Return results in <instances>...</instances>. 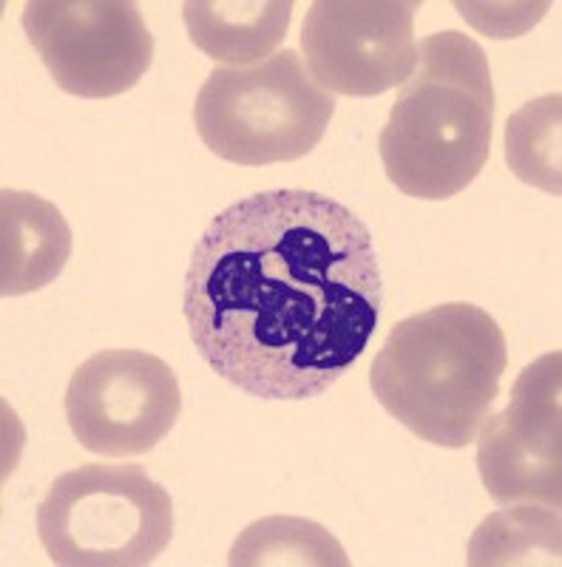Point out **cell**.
<instances>
[{"instance_id":"cell-9","label":"cell","mask_w":562,"mask_h":567,"mask_svg":"<svg viewBox=\"0 0 562 567\" xmlns=\"http://www.w3.org/2000/svg\"><path fill=\"white\" fill-rule=\"evenodd\" d=\"M418 0H316L302 27L307 71L344 97H378L403 85L418 63Z\"/></svg>"},{"instance_id":"cell-12","label":"cell","mask_w":562,"mask_h":567,"mask_svg":"<svg viewBox=\"0 0 562 567\" xmlns=\"http://www.w3.org/2000/svg\"><path fill=\"white\" fill-rule=\"evenodd\" d=\"M231 567H347V550L324 525L302 516H265L233 542Z\"/></svg>"},{"instance_id":"cell-14","label":"cell","mask_w":562,"mask_h":567,"mask_svg":"<svg viewBox=\"0 0 562 567\" xmlns=\"http://www.w3.org/2000/svg\"><path fill=\"white\" fill-rule=\"evenodd\" d=\"M529 550L560 565V511L518 505L489 516L469 545V565H518Z\"/></svg>"},{"instance_id":"cell-4","label":"cell","mask_w":562,"mask_h":567,"mask_svg":"<svg viewBox=\"0 0 562 567\" xmlns=\"http://www.w3.org/2000/svg\"><path fill=\"white\" fill-rule=\"evenodd\" d=\"M336 114L330 91L313 80L298 52L285 49L247 69H214L202 83L194 125L219 159L262 168L310 154Z\"/></svg>"},{"instance_id":"cell-11","label":"cell","mask_w":562,"mask_h":567,"mask_svg":"<svg viewBox=\"0 0 562 567\" xmlns=\"http://www.w3.org/2000/svg\"><path fill=\"white\" fill-rule=\"evenodd\" d=\"M290 0H187L182 3L191 43L231 69H247L270 58L287 38Z\"/></svg>"},{"instance_id":"cell-3","label":"cell","mask_w":562,"mask_h":567,"mask_svg":"<svg viewBox=\"0 0 562 567\" xmlns=\"http://www.w3.org/2000/svg\"><path fill=\"white\" fill-rule=\"evenodd\" d=\"M491 131L494 85L480 43L454 29L429 34L378 136L387 179L412 199H452L486 168Z\"/></svg>"},{"instance_id":"cell-5","label":"cell","mask_w":562,"mask_h":567,"mask_svg":"<svg viewBox=\"0 0 562 567\" xmlns=\"http://www.w3.org/2000/svg\"><path fill=\"white\" fill-rule=\"evenodd\" d=\"M38 534L60 567H145L174 536V503L143 465H80L38 505Z\"/></svg>"},{"instance_id":"cell-8","label":"cell","mask_w":562,"mask_h":567,"mask_svg":"<svg viewBox=\"0 0 562 567\" xmlns=\"http://www.w3.org/2000/svg\"><path fill=\"white\" fill-rule=\"evenodd\" d=\"M562 354L549 352L520 372L509 406L480 425L478 471L503 508L562 503Z\"/></svg>"},{"instance_id":"cell-2","label":"cell","mask_w":562,"mask_h":567,"mask_svg":"<svg viewBox=\"0 0 562 567\" xmlns=\"http://www.w3.org/2000/svg\"><path fill=\"white\" fill-rule=\"evenodd\" d=\"M505 363V336L489 312L440 303L395 323L375 354L369 386L415 437L466 449L491 414Z\"/></svg>"},{"instance_id":"cell-10","label":"cell","mask_w":562,"mask_h":567,"mask_svg":"<svg viewBox=\"0 0 562 567\" xmlns=\"http://www.w3.org/2000/svg\"><path fill=\"white\" fill-rule=\"evenodd\" d=\"M0 292L18 298L38 292L63 272L72 258V227L60 207L29 190L0 194Z\"/></svg>"},{"instance_id":"cell-6","label":"cell","mask_w":562,"mask_h":567,"mask_svg":"<svg viewBox=\"0 0 562 567\" xmlns=\"http://www.w3.org/2000/svg\"><path fill=\"white\" fill-rule=\"evenodd\" d=\"M23 32L72 97H116L154 63V34L129 0H32L23 7Z\"/></svg>"},{"instance_id":"cell-7","label":"cell","mask_w":562,"mask_h":567,"mask_svg":"<svg viewBox=\"0 0 562 567\" xmlns=\"http://www.w3.org/2000/svg\"><path fill=\"white\" fill-rule=\"evenodd\" d=\"M182 412L174 369L140 349H105L80 363L65 389V420L85 452L149 454Z\"/></svg>"},{"instance_id":"cell-1","label":"cell","mask_w":562,"mask_h":567,"mask_svg":"<svg viewBox=\"0 0 562 567\" xmlns=\"http://www.w3.org/2000/svg\"><path fill=\"white\" fill-rule=\"evenodd\" d=\"M372 233L316 190L225 207L185 272L187 332L222 381L262 400H307L361 358L381 321Z\"/></svg>"},{"instance_id":"cell-13","label":"cell","mask_w":562,"mask_h":567,"mask_svg":"<svg viewBox=\"0 0 562 567\" xmlns=\"http://www.w3.org/2000/svg\"><path fill=\"white\" fill-rule=\"evenodd\" d=\"M560 94L525 103L505 123V162L518 179L551 196L560 185Z\"/></svg>"}]
</instances>
